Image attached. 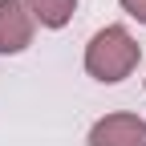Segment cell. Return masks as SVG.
<instances>
[{"instance_id":"3957f363","label":"cell","mask_w":146,"mask_h":146,"mask_svg":"<svg viewBox=\"0 0 146 146\" xmlns=\"http://www.w3.org/2000/svg\"><path fill=\"white\" fill-rule=\"evenodd\" d=\"M33 12L25 8V0H0V53H21L33 45Z\"/></svg>"},{"instance_id":"277c9868","label":"cell","mask_w":146,"mask_h":146,"mask_svg":"<svg viewBox=\"0 0 146 146\" xmlns=\"http://www.w3.org/2000/svg\"><path fill=\"white\" fill-rule=\"evenodd\" d=\"M25 8L33 12V21H41L45 29H61L73 16V0H25Z\"/></svg>"},{"instance_id":"7a4b0ae2","label":"cell","mask_w":146,"mask_h":146,"mask_svg":"<svg viewBox=\"0 0 146 146\" xmlns=\"http://www.w3.org/2000/svg\"><path fill=\"white\" fill-rule=\"evenodd\" d=\"M89 146H146V122L138 114H110L94 122Z\"/></svg>"},{"instance_id":"6da1fadb","label":"cell","mask_w":146,"mask_h":146,"mask_svg":"<svg viewBox=\"0 0 146 146\" xmlns=\"http://www.w3.org/2000/svg\"><path fill=\"white\" fill-rule=\"evenodd\" d=\"M142 57V49L130 33H126L122 25H106L94 33V41L85 45V69H89V77H98V81H122V77H130L134 65Z\"/></svg>"},{"instance_id":"5b68a950","label":"cell","mask_w":146,"mask_h":146,"mask_svg":"<svg viewBox=\"0 0 146 146\" xmlns=\"http://www.w3.org/2000/svg\"><path fill=\"white\" fill-rule=\"evenodd\" d=\"M122 8L134 16V21H142L146 25V0H122Z\"/></svg>"}]
</instances>
